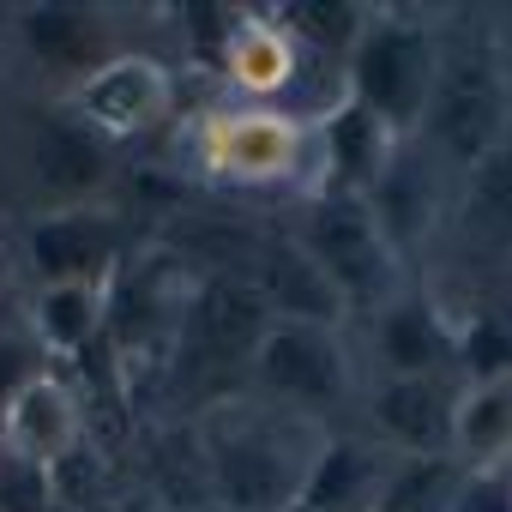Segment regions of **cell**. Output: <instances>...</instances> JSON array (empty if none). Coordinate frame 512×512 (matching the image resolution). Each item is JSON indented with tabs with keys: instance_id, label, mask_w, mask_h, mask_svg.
Masks as SVG:
<instances>
[{
	"instance_id": "1",
	"label": "cell",
	"mask_w": 512,
	"mask_h": 512,
	"mask_svg": "<svg viewBox=\"0 0 512 512\" xmlns=\"http://www.w3.org/2000/svg\"><path fill=\"white\" fill-rule=\"evenodd\" d=\"M193 440L205 458V482L217 506L235 512H296L302 488L326 452V422L290 410L266 392H217L193 416Z\"/></svg>"
},
{
	"instance_id": "2",
	"label": "cell",
	"mask_w": 512,
	"mask_h": 512,
	"mask_svg": "<svg viewBox=\"0 0 512 512\" xmlns=\"http://www.w3.org/2000/svg\"><path fill=\"white\" fill-rule=\"evenodd\" d=\"M506 133H512V97H506L494 49L476 37L440 43V73H434V97H428L416 139L452 169H476Z\"/></svg>"
},
{
	"instance_id": "3",
	"label": "cell",
	"mask_w": 512,
	"mask_h": 512,
	"mask_svg": "<svg viewBox=\"0 0 512 512\" xmlns=\"http://www.w3.org/2000/svg\"><path fill=\"white\" fill-rule=\"evenodd\" d=\"M434 73H440L434 25H422L410 13H368V31L350 49V91L344 97H356L368 115H380L398 139H416L428 97H434Z\"/></svg>"
},
{
	"instance_id": "4",
	"label": "cell",
	"mask_w": 512,
	"mask_h": 512,
	"mask_svg": "<svg viewBox=\"0 0 512 512\" xmlns=\"http://www.w3.org/2000/svg\"><path fill=\"white\" fill-rule=\"evenodd\" d=\"M296 241L314 253V266L326 272V284L338 290L344 314H380L386 302H398V260L404 253L386 241V229L374 223L368 199L350 193H314L302 211Z\"/></svg>"
},
{
	"instance_id": "5",
	"label": "cell",
	"mask_w": 512,
	"mask_h": 512,
	"mask_svg": "<svg viewBox=\"0 0 512 512\" xmlns=\"http://www.w3.org/2000/svg\"><path fill=\"white\" fill-rule=\"evenodd\" d=\"M199 163L229 187H278V181H302L314 169L308 127L296 115L260 109V103L211 109L199 121Z\"/></svg>"
},
{
	"instance_id": "6",
	"label": "cell",
	"mask_w": 512,
	"mask_h": 512,
	"mask_svg": "<svg viewBox=\"0 0 512 512\" xmlns=\"http://www.w3.org/2000/svg\"><path fill=\"white\" fill-rule=\"evenodd\" d=\"M253 392H266L290 410L326 416L332 404L350 398V344L344 326H314V320H272V332L253 350Z\"/></svg>"
},
{
	"instance_id": "7",
	"label": "cell",
	"mask_w": 512,
	"mask_h": 512,
	"mask_svg": "<svg viewBox=\"0 0 512 512\" xmlns=\"http://www.w3.org/2000/svg\"><path fill=\"white\" fill-rule=\"evenodd\" d=\"M169 103H175V79L157 55H133V49H115L91 79L67 85V115L79 127H91L103 145L115 139H139L151 127L169 121Z\"/></svg>"
},
{
	"instance_id": "8",
	"label": "cell",
	"mask_w": 512,
	"mask_h": 512,
	"mask_svg": "<svg viewBox=\"0 0 512 512\" xmlns=\"http://www.w3.org/2000/svg\"><path fill=\"white\" fill-rule=\"evenodd\" d=\"M272 308L241 272H199L181 296V350L199 368H253Z\"/></svg>"
},
{
	"instance_id": "9",
	"label": "cell",
	"mask_w": 512,
	"mask_h": 512,
	"mask_svg": "<svg viewBox=\"0 0 512 512\" xmlns=\"http://www.w3.org/2000/svg\"><path fill=\"white\" fill-rule=\"evenodd\" d=\"M121 211L115 205H49L25 229V260L37 284H109L121 266Z\"/></svg>"
},
{
	"instance_id": "10",
	"label": "cell",
	"mask_w": 512,
	"mask_h": 512,
	"mask_svg": "<svg viewBox=\"0 0 512 512\" xmlns=\"http://www.w3.org/2000/svg\"><path fill=\"white\" fill-rule=\"evenodd\" d=\"M398 145H404V139H398L380 115H368L356 97L332 103L326 121H320V133H308L314 193H350V199H368L374 181L386 175V163H392Z\"/></svg>"
},
{
	"instance_id": "11",
	"label": "cell",
	"mask_w": 512,
	"mask_h": 512,
	"mask_svg": "<svg viewBox=\"0 0 512 512\" xmlns=\"http://www.w3.org/2000/svg\"><path fill=\"white\" fill-rule=\"evenodd\" d=\"M79 440H85V404L55 368H43L0 404V452H13L25 464L55 470L67 452H79Z\"/></svg>"
},
{
	"instance_id": "12",
	"label": "cell",
	"mask_w": 512,
	"mask_h": 512,
	"mask_svg": "<svg viewBox=\"0 0 512 512\" xmlns=\"http://www.w3.org/2000/svg\"><path fill=\"white\" fill-rule=\"evenodd\" d=\"M260 302L272 308V320H314V326H344V302L326 284V272L314 266V253L296 235H260L253 260L241 272Z\"/></svg>"
},
{
	"instance_id": "13",
	"label": "cell",
	"mask_w": 512,
	"mask_h": 512,
	"mask_svg": "<svg viewBox=\"0 0 512 512\" xmlns=\"http://www.w3.org/2000/svg\"><path fill=\"white\" fill-rule=\"evenodd\" d=\"M452 410H458V392L446 380L380 374V386L368 398L380 446H392L404 458H440V452H452Z\"/></svg>"
},
{
	"instance_id": "14",
	"label": "cell",
	"mask_w": 512,
	"mask_h": 512,
	"mask_svg": "<svg viewBox=\"0 0 512 512\" xmlns=\"http://www.w3.org/2000/svg\"><path fill=\"white\" fill-rule=\"evenodd\" d=\"M217 73L229 79V91L241 103H272L296 85L302 73V43L278 25V13H241L217 49Z\"/></svg>"
},
{
	"instance_id": "15",
	"label": "cell",
	"mask_w": 512,
	"mask_h": 512,
	"mask_svg": "<svg viewBox=\"0 0 512 512\" xmlns=\"http://www.w3.org/2000/svg\"><path fill=\"white\" fill-rule=\"evenodd\" d=\"M31 169H37V187H43L55 205H91V199L109 187L115 157H109V145H103L91 127H79L73 115H55V121H43L37 139H31Z\"/></svg>"
},
{
	"instance_id": "16",
	"label": "cell",
	"mask_w": 512,
	"mask_h": 512,
	"mask_svg": "<svg viewBox=\"0 0 512 512\" xmlns=\"http://www.w3.org/2000/svg\"><path fill=\"white\" fill-rule=\"evenodd\" d=\"M368 211H374V223L386 229V241L398 253H410L434 229V217H440V181H434V151L422 139H404L392 151L386 175L368 193Z\"/></svg>"
},
{
	"instance_id": "17",
	"label": "cell",
	"mask_w": 512,
	"mask_h": 512,
	"mask_svg": "<svg viewBox=\"0 0 512 512\" xmlns=\"http://www.w3.org/2000/svg\"><path fill=\"white\" fill-rule=\"evenodd\" d=\"M374 356L386 374L404 380H446L452 362V332L428 296H398L374 314Z\"/></svg>"
},
{
	"instance_id": "18",
	"label": "cell",
	"mask_w": 512,
	"mask_h": 512,
	"mask_svg": "<svg viewBox=\"0 0 512 512\" xmlns=\"http://www.w3.org/2000/svg\"><path fill=\"white\" fill-rule=\"evenodd\" d=\"M19 43L31 49V61L67 73L73 85L91 79L115 49H109V19L91 7H25L19 13Z\"/></svg>"
},
{
	"instance_id": "19",
	"label": "cell",
	"mask_w": 512,
	"mask_h": 512,
	"mask_svg": "<svg viewBox=\"0 0 512 512\" xmlns=\"http://www.w3.org/2000/svg\"><path fill=\"white\" fill-rule=\"evenodd\" d=\"M386 470H392V446H380V440H326L296 512H374L380 488H386Z\"/></svg>"
},
{
	"instance_id": "20",
	"label": "cell",
	"mask_w": 512,
	"mask_h": 512,
	"mask_svg": "<svg viewBox=\"0 0 512 512\" xmlns=\"http://www.w3.org/2000/svg\"><path fill=\"white\" fill-rule=\"evenodd\" d=\"M109 332V284H37L31 296V344L61 362L85 356Z\"/></svg>"
},
{
	"instance_id": "21",
	"label": "cell",
	"mask_w": 512,
	"mask_h": 512,
	"mask_svg": "<svg viewBox=\"0 0 512 512\" xmlns=\"http://www.w3.org/2000/svg\"><path fill=\"white\" fill-rule=\"evenodd\" d=\"M452 458L464 470H500L512 458V380H476L458 392Z\"/></svg>"
},
{
	"instance_id": "22",
	"label": "cell",
	"mask_w": 512,
	"mask_h": 512,
	"mask_svg": "<svg viewBox=\"0 0 512 512\" xmlns=\"http://www.w3.org/2000/svg\"><path fill=\"white\" fill-rule=\"evenodd\" d=\"M458 223H464L470 241H494V247L512 241V133H506L476 169H464Z\"/></svg>"
},
{
	"instance_id": "23",
	"label": "cell",
	"mask_w": 512,
	"mask_h": 512,
	"mask_svg": "<svg viewBox=\"0 0 512 512\" xmlns=\"http://www.w3.org/2000/svg\"><path fill=\"white\" fill-rule=\"evenodd\" d=\"M458 482H464V464L452 452H440V458L392 452V470H386V488H380V512H446Z\"/></svg>"
},
{
	"instance_id": "24",
	"label": "cell",
	"mask_w": 512,
	"mask_h": 512,
	"mask_svg": "<svg viewBox=\"0 0 512 512\" xmlns=\"http://www.w3.org/2000/svg\"><path fill=\"white\" fill-rule=\"evenodd\" d=\"M278 25L302 49L350 55L362 43V31H368V7H356V0H290V7H278Z\"/></svg>"
},
{
	"instance_id": "25",
	"label": "cell",
	"mask_w": 512,
	"mask_h": 512,
	"mask_svg": "<svg viewBox=\"0 0 512 512\" xmlns=\"http://www.w3.org/2000/svg\"><path fill=\"white\" fill-rule=\"evenodd\" d=\"M452 362L476 380H512V326L500 314H476L452 332Z\"/></svg>"
},
{
	"instance_id": "26",
	"label": "cell",
	"mask_w": 512,
	"mask_h": 512,
	"mask_svg": "<svg viewBox=\"0 0 512 512\" xmlns=\"http://www.w3.org/2000/svg\"><path fill=\"white\" fill-rule=\"evenodd\" d=\"M0 512H55V482L43 464L0 452Z\"/></svg>"
},
{
	"instance_id": "27",
	"label": "cell",
	"mask_w": 512,
	"mask_h": 512,
	"mask_svg": "<svg viewBox=\"0 0 512 512\" xmlns=\"http://www.w3.org/2000/svg\"><path fill=\"white\" fill-rule=\"evenodd\" d=\"M446 512H512V476L506 470H464Z\"/></svg>"
},
{
	"instance_id": "28",
	"label": "cell",
	"mask_w": 512,
	"mask_h": 512,
	"mask_svg": "<svg viewBox=\"0 0 512 512\" xmlns=\"http://www.w3.org/2000/svg\"><path fill=\"white\" fill-rule=\"evenodd\" d=\"M43 368H49V356L31 338H0V404H7L25 380H37Z\"/></svg>"
},
{
	"instance_id": "29",
	"label": "cell",
	"mask_w": 512,
	"mask_h": 512,
	"mask_svg": "<svg viewBox=\"0 0 512 512\" xmlns=\"http://www.w3.org/2000/svg\"><path fill=\"white\" fill-rule=\"evenodd\" d=\"M199 512H235V506H217V500H205V506H199Z\"/></svg>"
},
{
	"instance_id": "30",
	"label": "cell",
	"mask_w": 512,
	"mask_h": 512,
	"mask_svg": "<svg viewBox=\"0 0 512 512\" xmlns=\"http://www.w3.org/2000/svg\"><path fill=\"white\" fill-rule=\"evenodd\" d=\"M500 320H506V326H512V296H506V308H500Z\"/></svg>"
},
{
	"instance_id": "31",
	"label": "cell",
	"mask_w": 512,
	"mask_h": 512,
	"mask_svg": "<svg viewBox=\"0 0 512 512\" xmlns=\"http://www.w3.org/2000/svg\"><path fill=\"white\" fill-rule=\"evenodd\" d=\"M374 512H380V506H374Z\"/></svg>"
}]
</instances>
